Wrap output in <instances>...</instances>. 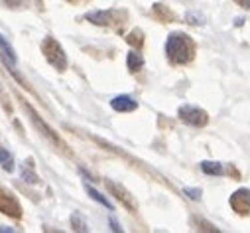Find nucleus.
Returning <instances> with one entry per match:
<instances>
[{
    "label": "nucleus",
    "mask_w": 250,
    "mask_h": 233,
    "mask_svg": "<svg viewBox=\"0 0 250 233\" xmlns=\"http://www.w3.org/2000/svg\"><path fill=\"white\" fill-rule=\"evenodd\" d=\"M166 53H167V60L175 66L189 64L195 55V44L187 34L173 32V34H169V38L166 42Z\"/></svg>",
    "instance_id": "1"
},
{
    "label": "nucleus",
    "mask_w": 250,
    "mask_h": 233,
    "mask_svg": "<svg viewBox=\"0 0 250 233\" xmlns=\"http://www.w3.org/2000/svg\"><path fill=\"white\" fill-rule=\"evenodd\" d=\"M42 51L45 55V60L51 68H55L57 71H65L67 70V55L63 51V47H61V44L53 38H45L42 42Z\"/></svg>",
    "instance_id": "2"
},
{
    "label": "nucleus",
    "mask_w": 250,
    "mask_h": 233,
    "mask_svg": "<svg viewBox=\"0 0 250 233\" xmlns=\"http://www.w3.org/2000/svg\"><path fill=\"white\" fill-rule=\"evenodd\" d=\"M177 115L185 125H191V127H205L209 123L207 113L199 107H193V105H181Z\"/></svg>",
    "instance_id": "3"
},
{
    "label": "nucleus",
    "mask_w": 250,
    "mask_h": 233,
    "mask_svg": "<svg viewBox=\"0 0 250 233\" xmlns=\"http://www.w3.org/2000/svg\"><path fill=\"white\" fill-rule=\"evenodd\" d=\"M0 211H2L4 215H12L16 219L22 217V206H20V202L4 186H0Z\"/></svg>",
    "instance_id": "4"
},
{
    "label": "nucleus",
    "mask_w": 250,
    "mask_h": 233,
    "mask_svg": "<svg viewBox=\"0 0 250 233\" xmlns=\"http://www.w3.org/2000/svg\"><path fill=\"white\" fill-rule=\"evenodd\" d=\"M230 208L240 213V215H246L250 211V190L242 188V190H236L232 196H230Z\"/></svg>",
    "instance_id": "5"
},
{
    "label": "nucleus",
    "mask_w": 250,
    "mask_h": 233,
    "mask_svg": "<svg viewBox=\"0 0 250 233\" xmlns=\"http://www.w3.org/2000/svg\"><path fill=\"white\" fill-rule=\"evenodd\" d=\"M106 188H108V192L124 206V208H128L130 211H136V204H134V200H132V196L124 190L122 186H118V184H114V182H108L106 180Z\"/></svg>",
    "instance_id": "6"
},
{
    "label": "nucleus",
    "mask_w": 250,
    "mask_h": 233,
    "mask_svg": "<svg viewBox=\"0 0 250 233\" xmlns=\"http://www.w3.org/2000/svg\"><path fill=\"white\" fill-rule=\"evenodd\" d=\"M116 16H120V12H114V10H93L85 14V18L97 26H108L114 22Z\"/></svg>",
    "instance_id": "7"
},
{
    "label": "nucleus",
    "mask_w": 250,
    "mask_h": 233,
    "mask_svg": "<svg viewBox=\"0 0 250 233\" xmlns=\"http://www.w3.org/2000/svg\"><path fill=\"white\" fill-rule=\"evenodd\" d=\"M110 107L114 111H118V113H130V111L138 109V103L132 97H128V95H118V97H114L110 101Z\"/></svg>",
    "instance_id": "8"
},
{
    "label": "nucleus",
    "mask_w": 250,
    "mask_h": 233,
    "mask_svg": "<svg viewBox=\"0 0 250 233\" xmlns=\"http://www.w3.org/2000/svg\"><path fill=\"white\" fill-rule=\"evenodd\" d=\"M24 109H26V111L30 113V116H32V121L36 123V127H38V129H42V131H43V135H45V137H47V139H49V140H51L53 144H61V140L57 139V135H53V131H51V129H49V127H47V125H45L43 121H40L38 113H36V111H34V109L30 107V105H26V103H24Z\"/></svg>",
    "instance_id": "9"
},
{
    "label": "nucleus",
    "mask_w": 250,
    "mask_h": 233,
    "mask_svg": "<svg viewBox=\"0 0 250 233\" xmlns=\"http://www.w3.org/2000/svg\"><path fill=\"white\" fill-rule=\"evenodd\" d=\"M0 57L4 60V66L14 71V68H16V55H14V49L8 46V42L4 40V36H0Z\"/></svg>",
    "instance_id": "10"
},
{
    "label": "nucleus",
    "mask_w": 250,
    "mask_h": 233,
    "mask_svg": "<svg viewBox=\"0 0 250 233\" xmlns=\"http://www.w3.org/2000/svg\"><path fill=\"white\" fill-rule=\"evenodd\" d=\"M126 64H128V70H130L132 73H136V71H140L142 66H144V57H142L138 51H130L128 57H126Z\"/></svg>",
    "instance_id": "11"
},
{
    "label": "nucleus",
    "mask_w": 250,
    "mask_h": 233,
    "mask_svg": "<svg viewBox=\"0 0 250 233\" xmlns=\"http://www.w3.org/2000/svg\"><path fill=\"white\" fill-rule=\"evenodd\" d=\"M201 170L205 174H209V176H221V174H223V164L205 160V162H201Z\"/></svg>",
    "instance_id": "12"
},
{
    "label": "nucleus",
    "mask_w": 250,
    "mask_h": 233,
    "mask_svg": "<svg viewBox=\"0 0 250 233\" xmlns=\"http://www.w3.org/2000/svg\"><path fill=\"white\" fill-rule=\"evenodd\" d=\"M0 166H2L6 172L14 170V158L6 148H0Z\"/></svg>",
    "instance_id": "13"
},
{
    "label": "nucleus",
    "mask_w": 250,
    "mask_h": 233,
    "mask_svg": "<svg viewBox=\"0 0 250 233\" xmlns=\"http://www.w3.org/2000/svg\"><path fill=\"white\" fill-rule=\"evenodd\" d=\"M154 16L156 18H160L162 22H169V20H173V14L167 10V6H164V4H154Z\"/></svg>",
    "instance_id": "14"
},
{
    "label": "nucleus",
    "mask_w": 250,
    "mask_h": 233,
    "mask_svg": "<svg viewBox=\"0 0 250 233\" xmlns=\"http://www.w3.org/2000/svg\"><path fill=\"white\" fill-rule=\"evenodd\" d=\"M85 190H87V194H89V196H91L93 200H97V202H99V204H103L104 208H108V210H112V204H110V202H108V200H106V198H104V196H103L101 192H97V190H95V188H91L89 184L85 186Z\"/></svg>",
    "instance_id": "15"
},
{
    "label": "nucleus",
    "mask_w": 250,
    "mask_h": 233,
    "mask_svg": "<svg viewBox=\"0 0 250 233\" xmlns=\"http://www.w3.org/2000/svg\"><path fill=\"white\" fill-rule=\"evenodd\" d=\"M71 225H73L75 231H89V227H87V223H85L81 213H73L71 215Z\"/></svg>",
    "instance_id": "16"
},
{
    "label": "nucleus",
    "mask_w": 250,
    "mask_h": 233,
    "mask_svg": "<svg viewBox=\"0 0 250 233\" xmlns=\"http://www.w3.org/2000/svg\"><path fill=\"white\" fill-rule=\"evenodd\" d=\"M22 178H24L26 182H30V184H38V182H40L38 174L32 172V168H28V166H22Z\"/></svg>",
    "instance_id": "17"
},
{
    "label": "nucleus",
    "mask_w": 250,
    "mask_h": 233,
    "mask_svg": "<svg viewBox=\"0 0 250 233\" xmlns=\"http://www.w3.org/2000/svg\"><path fill=\"white\" fill-rule=\"evenodd\" d=\"M126 42H128V44H132V46H136V47H140V46L144 44L142 32H140V30H134V32H130V34H128V38H126Z\"/></svg>",
    "instance_id": "18"
},
{
    "label": "nucleus",
    "mask_w": 250,
    "mask_h": 233,
    "mask_svg": "<svg viewBox=\"0 0 250 233\" xmlns=\"http://www.w3.org/2000/svg\"><path fill=\"white\" fill-rule=\"evenodd\" d=\"M183 194H185L187 198L195 200V202H197V200H201V190H199V188H193V190H191V188H185V190H183Z\"/></svg>",
    "instance_id": "19"
},
{
    "label": "nucleus",
    "mask_w": 250,
    "mask_h": 233,
    "mask_svg": "<svg viewBox=\"0 0 250 233\" xmlns=\"http://www.w3.org/2000/svg\"><path fill=\"white\" fill-rule=\"evenodd\" d=\"M195 221L201 225L199 229H203V231H219L215 225H211V223H207V221H203V219H195Z\"/></svg>",
    "instance_id": "20"
},
{
    "label": "nucleus",
    "mask_w": 250,
    "mask_h": 233,
    "mask_svg": "<svg viewBox=\"0 0 250 233\" xmlns=\"http://www.w3.org/2000/svg\"><path fill=\"white\" fill-rule=\"evenodd\" d=\"M4 4L10 6V8H20L24 4V0H4Z\"/></svg>",
    "instance_id": "21"
},
{
    "label": "nucleus",
    "mask_w": 250,
    "mask_h": 233,
    "mask_svg": "<svg viewBox=\"0 0 250 233\" xmlns=\"http://www.w3.org/2000/svg\"><path fill=\"white\" fill-rule=\"evenodd\" d=\"M110 229H112V231H122V227H120V225L116 223V219H112V217H110Z\"/></svg>",
    "instance_id": "22"
},
{
    "label": "nucleus",
    "mask_w": 250,
    "mask_h": 233,
    "mask_svg": "<svg viewBox=\"0 0 250 233\" xmlns=\"http://www.w3.org/2000/svg\"><path fill=\"white\" fill-rule=\"evenodd\" d=\"M234 2H238L242 8H246V10H250V0H234Z\"/></svg>",
    "instance_id": "23"
},
{
    "label": "nucleus",
    "mask_w": 250,
    "mask_h": 233,
    "mask_svg": "<svg viewBox=\"0 0 250 233\" xmlns=\"http://www.w3.org/2000/svg\"><path fill=\"white\" fill-rule=\"evenodd\" d=\"M67 2H79V0H67Z\"/></svg>",
    "instance_id": "24"
},
{
    "label": "nucleus",
    "mask_w": 250,
    "mask_h": 233,
    "mask_svg": "<svg viewBox=\"0 0 250 233\" xmlns=\"http://www.w3.org/2000/svg\"><path fill=\"white\" fill-rule=\"evenodd\" d=\"M0 89H2V87H0Z\"/></svg>",
    "instance_id": "25"
}]
</instances>
